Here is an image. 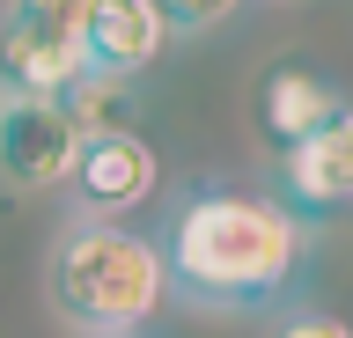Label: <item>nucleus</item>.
<instances>
[{
  "label": "nucleus",
  "mask_w": 353,
  "mask_h": 338,
  "mask_svg": "<svg viewBox=\"0 0 353 338\" xmlns=\"http://www.w3.org/2000/svg\"><path fill=\"white\" fill-rule=\"evenodd\" d=\"M162 287L199 309H265L294 287L309 228L265 191L192 184L162 228Z\"/></svg>",
  "instance_id": "nucleus-1"
},
{
  "label": "nucleus",
  "mask_w": 353,
  "mask_h": 338,
  "mask_svg": "<svg viewBox=\"0 0 353 338\" xmlns=\"http://www.w3.org/2000/svg\"><path fill=\"white\" fill-rule=\"evenodd\" d=\"M162 294V250L125 221H74L52 250V309L81 338H140Z\"/></svg>",
  "instance_id": "nucleus-2"
},
{
  "label": "nucleus",
  "mask_w": 353,
  "mask_h": 338,
  "mask_svg": "<svg viewBox=\"0 0 353 338\" xmlns=\"http://www.w3.org/2000/svg\"><path fill=\"white\" fill-rule=\"evenodd\" d=\"M66 184H74V199H81V221H125L132 206L154 199L162 162H154V147L140 140V125H132V133H96V140H81Z\"/></svg>",
  "instance_id": "nucleus-3"
},
{
  "label": "nucleus",
  "mask_w": 353,
  "mask_h": 338,
  "mask_svg": "<svg viewBox=\"0 0 353 338\" xmlns=\"http://www.w3.org/2000/svg\"><path fill=\"white\" fill-rule=\"evenodd\" d=\"M353 199V118L280 147V206L302 228H331Z\"/></svg>",
  "instance_id": "nucleus-4"
},
{
  "label": "nucleus",
  "mask_w": 353,
  "mask_h": 338,
  "mask_svg": "<svg viewBox=\"0 0 353 338\" xmlns=\"http://www.w3.org/2000/svg\"><path fill=\"white\" fill-rule=\"evenodd\" d=\"M74 155H81V140H74V125L59 118L52 96H8V111H0V177L15 191L66 184Z\"/></svg>",
  "instance_id": "nucleus-5"
},
{
  "label": "nucleus",
  "mask_w": 353,
  "mask_h": 338,
  "mask_svg": "<svg viewBox=\"0 0 353 338\" xmlns=\"http://www.w3.org/2000/svg\"><path fill=\"white\" fill-rule=\"evenodd\" d=\"M250 118H258L265 147L280 155V147H294V140H309V133H324V125H339V118H346V89H339L331 74L302 67V59H280V67H265V74H258Z\"/></svg>",
  "instance_id": "nucleus-6"
},
{
  "label": "nucleus",
  "mask_w": 353,
  "mask_h": 338,
  "mask_svg": "<svg viewBox=\"0 0 353 338\" xmlns=\"http://www.w3.org/2000/svg\"><path fill=\"white\" fill-rule=\"evenodd\" d=\"M162 45H170V30L154 15V0H88L81 8V67L88 74L140 81L162 59Z\"/></svg>",
  "instance_id": "nucleus-7"
},
{
  "label": "nucleus",
  "mask_w": 353,
  "mask_h": 338,
  "mask_svg": "<svg viewBox=\"0 0 353 338\" xmlns=\"http://www.w3.org/2000/svg\"><path fill=\"white\" fill-rule=\"evenodd\" d=\"M59 118L74 125V140H96V133H132V111H140V89L132 81H118V74H74L59 96Z\"/></svg>",
  "instance_id": "nucleus-8"
},
{
  "label": "nucleus",
  "mask_w": 353,
  "mask_h": 338,
  "mask_svg": "<svg viewBox=\"0 0 353 338\" xmlns=\"http://www.w3.org/2000/svg\"><path fill=\"white\" fill-rule=\"evenodd\" d=\"M81 8L88 0H8L0 8V30L37 37V45H59V52H81Z\"/></svg>",
  "instance_id": "nucleus-9"
},
{
  "label": "nucleus",
  "mask_w": 353,
  "mask_h": 338,
  "mask_svg": "<svg viewBox=\"0 0 353 338\" xmlns=\"http://www.w3.org/2000/svg\"><path fill=\"white\" fill-rule=\"evenodd\" d=\"M243 0H154V15H162V30L170 37H199V30H214V23H228Z\"/></svg>",
  "instance_id": "nucleus-10"
},
{
  "label": "nucleus",
  "mask_w": 353,
  "mask_h": 338,
  "mask_svg": "<svg viewBox=\"0 0 353 338\" xmlns=\"http://www.w3.org/2000/svg\"><path fill=\"white\" fill-rule=\"evenodd\" d=\"M272 338H353V331L339 324V316H287Z\"/></svg>",
  "instance_id": "nucleus-11"
},
{
  "label": "nucleus",
  "mask_w": 353,
  "mask_h": 338,
  "mask_svg": "<svg viewBox=\"0 0 353 338\" xmlns=\"http://www.w3.org/2000/svg\"><path fill=\"white\" fill-rule=\"evenodd\" d=\"M0 111H8V89H0Z\"/></svg>",
  "instance_id": "nucleus-12"
}]
</instances>
